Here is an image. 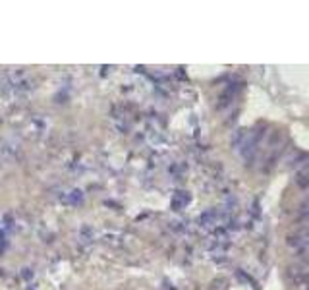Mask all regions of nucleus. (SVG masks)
I'll use <instances>...</instances> for the list:
<instances>
[{
  "label": "nucleus",
  "mask_w": 309,
  "mask_h": 290,
  "mask_svg": "<svg viewBox=\"0 0 309 290\" xmlns=\"http://www.w3.org/2000/svg\"><path fill=\"white\" fill-rule=\"evenodd\" d=\"M265 126H255V128H251V130H247V137H246V141H244V145L240 147V155L242 159L246 161V164H253V161L257 159L259 155V145H261V141H263V135H265Z\"/></svg>",
  "instance_id": "nucleus-1"
},
{
  "label": "nucleus",
  "mask_w": 309,
  "mask_h": 290,
  "mask_svg": "<svg viewBox=\"0 0 309 290\" xmlns=\"http://www.w3.org/2000/svg\"><path fill=\"white\" fill-rule=\"evenodd\" d=\"M296 166V184L300 186L302 190H309V155H300L294 162Z\"/></svg>",
  "instance_id": "nucleus-2"
},
{
  "label": "nucleus",
  "mask_w": 309,
  "mask_h": 290,
  "mask_svg": "<svg viewBox=\"0 0 309 290\" xmlns=\"http://www.w3.org/2000/svg\"><path fill=\"white\" fill-rule=\"evenodd\" d=\"M288 246H290L296 254H300V256L308 254L309 252V228H304V230H298V232L290 234V236H288Z\"/></svg>",
  "instance_id": "nucleus-3"
},
{
  "label": "nucleus",
  "mask_w": 309,
  "mask_h": 290,
  "mask_svg": "<svg viewBox=\"0 0 309 290\" xmlns=\"http://www.w3.org/2000/svg\"><path fill=\"white\" fill-rule=\"evenodd\" d=\"M240 87H242L240 83H232L230 87H228V89H226V91H224V93L220 95V103H218V106L222 108V106L230 105V103H232V99L236 97V93L240 91Z\"/></svg>",
  "instance_id": "nucleus-4"
},
{
  "label": "nucleus",
  "mask_w": 309,
  "mask_h": 290,
  "mask_svg": "<svg viewBox=\"0 0 309 290\" xmlns=\"http://www.w3.org/2000/svg\"><path fill=\"white\" fill-rule=\"evenodd\" d=\"M189 193L187 192H178V195L174 197V201H172V207L174 209H182V207H185L187 203H189Z\"/></svg>",
  "instance_id": "nucleus-5"
},
{
  "label": "nucleus",
  "mask_w": 309,
  "mask_h": 290,
  "mask_svg": "<svg viewBox=\"0 0 309 290\" xmlns=\"http://www.w3.org/2000/svg\"><path fill=\"white\" fill-rule=\"evenodd\" d=\"M246 137H247V130H238V132L234 133V137H232V147H234L236 151H240V147L244 145Z\"/></svg>",
  "instance_id": "nucleus-6"
},
{
  "label": "nucleus",
  "mask_w": 309,
  "mask_h": 290,
  "mask_svg": "<svg viewBox=\"0 0 309 290\" xmlns=\"http://www.w3.org/2000/svg\"><path fill=\"white\" fill-rule=\"evenodd\" d=\"M226 279H216V281H213V285H211V290H226Z\"/></svg>",
  "instance_id": "nucleus-7"
}]
</instances>
